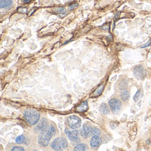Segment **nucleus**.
Returning <instances> with one entry per match:
<instances>
[{"mask_svg": "<svg viewBox=\"0 0 151 151\" xmlns=\"http://www.w3.org/2000/svg\"><path fill=\"white\" fill-rule=\"evenodd\" d=\"M102 143V139L100 136L93 135L90 141V146L93 149H97Z\"/></svg>", "mask_w": 151, "mask_h": 151, "instance_id": "1a4fd4ad", "label": "nucleus"}, {"mask_svg": "<svg viewBox=\"0 0 151 151\" xmlns=\"http://www.w3.org/2000/svg\"><path fill=\"white\" fill-rule=\"evenodd\" d=\"M109 109V106H108L106 103H102L99 107V111L104 115H108L110 113Z\"/></svg>", "mask_w": 151, "mask_h": 151, "instance_id": "ddd939ff", "label": "nucleus"}, {"mask_svg": "<svg viewBox=\"0 0 151 151\" xmlns=\"http://www.w3.org/2000/svg\"><path fill=\"white\" fill-rule=\"evenodd\" d=\"M88 109V101L87 100H85L81 104H79L78 106L76 107V111L78 112H82V113H84V112L86 111Z\"/></svg>", "mask_w": 151, "mask_h": 151, "instance_id": "f8f14e48", "label": "nucleus"}, {"mask_svg": "<svg viewBox=\"0 0 151 151\" xmlns=\"http://www.w3.org/2000/svg\"><path fill=\"white\" fill-rule=\"evenodd\" d=\"M50 147L55 150H63L61 146V138H57L55 140L52 141V142L50 144Z\"/></svg>", "mask_w": 151, "mask_h": 151, "instance_id": "9d476101", "label": "nucleus"}, {"mask_svg": "<svg viewBox=\"0 0 151 151\" xmlns=\"http://www.w3.org/2000/svg\"><path fill=\"white\" fill-rule=\"evenodd\" d=\"M77 6H78V4H77V3L72 4L68 6V9L70 11H73V10H74L75 9H76V8L77 7Z\"/></svg>", "mask_w": 151, "mask_h": 151, "instance_id": "b1692460", "label": "nucleus"}, {"mask_svg": "<svg viewBox=\"0 0 151 151\" xmlns=\"http://www.w3.org/2000/svg\"><path fill=\"white\" fill-rule=\"evenodd\" d=\"M143 95H144V93H143V92L141 91V90L138 89L137 92L136 93H135L134 97H133V100H134L135 102H138L139 100H140L141 98H142Z\"/></svg>", "mask_w": 151, "mask_h": 151, "instance_id": "a211bd4d", "label": "nucleus"}, {"mask_svg": "<svg viewBox=\"0 0 151 151\" xmlns=\"http://www.w3.org/2000/svg\"><path fill=\"white\" fill-rule=\"evenodd\" d=\"M19 11H20V12H22V13H27V9H19Z\"/></svg>", "mask_w": 151, "mask_h": 151, "instance_id": "cd10ccee", "label": "nucleus"}, {"mask_svg": "<svg viewBox=\"0 0 151 151\" xmlns=\"http://www.w3.org/2000/svg\"><path fill=\"white\" fill-rule=\"evenodd\" d=\"M12 151H24V148L23 147L20 146H14L13 147L12 149H11Z\"/></svg>", "mask_w": 151, "mask_h": 151, "instance_id": "5701e85b", "label": "nucleus"}, {"mask_svg": "<svg viewBox=\"0 0 151 151\" xmlns=\"http://www.w3.org/2000/svg\"><path fill=\"white\" fill-rule=\"evenodd\" d=\"M13 4V0H0V7L1 9L11 6Z\"/></svg>", "mask_w": 151, "mask_h": 151, "instance_id": "4468645a", "label": "nucleus"}, {"mask_svg": "<svg viewBox=\"0 0 151 151\" xmlns=\"http://www.w3.org/2000/svg\"><path fill=\"white\" fill-rule=\"evenodd\" d=\"M88 150V146L86 144H84V143H80V144H76V146L74 147V150Z\"/></svg>", "mask_w": 151, "mask_h": 151, "instance_id": "f3484780", "label": "nucleus"}, {"mask_svg": "<svg viewBox=\"0 0 151 151\" xmlns=\"http://www.w3.org/2000/svg\"><path fill=\"white\" fill-rule=\"evenodd\" d=\"M26 141V139H25V137L24 135H20V136H18L15 139V143L18 144H22L25 143Z\"/></svg>", "mask_w": 151, "mask_h": 151, "instance_id": "6ab92c4d", "label": "nucleus"}, {"mask_svg": "<svg viewBox=\"0 0 151 151\" xmlns=\"http://www.w3.org/2000/svg\"><path fill=\"white\" fill-rule=\"evenodd\" d=\"M127 88V82L125 80H123L122 81V82L120 83L119 84V89L120 91H122L123 89H125V88Z\"/></svg>", "mask_w": 151, "mask_h": 151, "instance_id": "412c9836", "label": "nucleus"}, {"mask_svg": "<svg viewBox=\"0 0 151 151\" xmlns=\"http://www.w3.org/2000/svg\"><path fill=\"white\" fill-rule=\"evenodd\" d=\"M56 134V128L53 125H50L45 132L40 134L38 138V144L42 147H47L52 136Z\"/></svg>", "mask_w": 151, "mask_h": 151, "instance_id": "f257e3e1", "label": "nucleus"}, {"mask_svg": "<svg viewBox=\"0 0 151 151\" xmlns=\"http://www.w3.org/2000/svg\"><path fill=\"white\" fill-rule=\"evenodd\" d=\"M54 11L55 13H57L59 15V16L61 17H63L64 15H66V11H65V9L64 7H57L54 9Z\"/></svg>", "mask_w": 151, "mask_h": 151, "instance_id": "dca6fc26", "label": "nucleus"}, {"mask_svg": "<svg viewBox=\"0 0 151 151\" xmlns=\"http://www.w3.org/2000/svg\"><path fill=\"white\" fill-rule=\"evenodd\" d=\"M109 27H110V26H109V24H105L103 25V26L102 27L101 29H102V30H104V31H108V30H109Z\"/></svg>", "mask_w": 151, "mask_h": 151, "instance_id": "a878e982", "label": "nucleus"}, {"mask_svg": "<svg viewBox=\"0 0 151 151\" xmlns=\"http://www.w3.org/2000/svg\"><path fill=\"white\" fill-rule=\"evenodd\" d=\"M120 15H121V13H120V12H118V13H116L115 16H114V20H118V19L119 18V17H120Z\"/></svg>", "mask_w": 151, "mask_h": 151, "instance_id": "bb28decb", "label": "nucleus"}, {"mask_svg": "<svg viewBox=\"0 0 151 151\" xmlns=\"http://www.w3.org/2000/svg\"><path fill=\"white\" fill-rule=\"evenodd\" d=\"M66 124L70 129H76L81 127L82 120L75 115L70 116L66 119Z\"/></svg>", "mask_w": 151, "mask_h": 151, "instance_id": "7ed1b4c3", "label": "nucleus"}, {"mask_svg": "<svg viewBox=\"0 0 151 151\" xmlns=\"http://www.w3.org/2000/svg\"><path fill=\"white\" fill-rule=\"evenodd\" d=\"M92 133L93 134L96 135V136H100V134H101V132H100V129L96 128V127H93Z\"/></svg>", "mask_w": 151, "mask_h": 151, "instance_id": "4be33fe9", "label": "nucleus"}, {"mask_svg": "<svg viewBox=\"0 0 151 151\" xmlns=\"http://www.w3.org/2000/svg\"><path fill=\"white\" fill-rule=\"evenodd\" d=\"M61 144L63 150H64V149H66L68 148V141L64 137H61Z\"/></svg>", "mask_w": 151, "mask_h": 151, "instance_id": "aec40b11", "label": "nucleus"}, {"mask_svg": "<svg viewBox=\"0 0 151 151\" xmlns=\"http://www.w3.org/2000/svg\"><path fill=\"white\" fill-rule=\"evenodd\" d=\"M48 121L45 118H42L37 123V125L35 127L34 130L36 132L42 134V133L45 132L48 129Z\"/></svg>", "mask_w": 151, "mask_h": 151, "instance_id": "423d86ee", "label": "nucleus"}, {"mask_svg": "<svg viewBox=\"0 0 151 151\" xmlns=\"http://www.w3.org/2000/svg\"><path fill=\"white\" fill-rule=\"evenodd\" d=\"M23 118L30 125H35L39 122L40 114L37 110L34 109H27L23 113Z\"/></svg>", "mask_w": 151, "mask_h": 151, "instance_id": "f03ea898", "label": "nucleus"}, {"mask_svg": "<svg viewBox=\"0 0 151 151\" xmlns=\"http://www.w3.org/2000/svg\"><path fill=\"white\" fill-rule=\"evenodd\" d=\"M65 133L67 135L68 138L72 142L73 144H77L80 142L79 134L78 129H74L73 131H70L68 129H65Z\"/></svg>", "mask_w": 151, "mask_h": 151, "instance_id": "39448f33", "label": "nucleus"}, {"mask_svg": "<svg viewBox=\"0 0 151 151\" xmlns=\"http://www.w3.org/2000/svg\"><path fill=\"white\" fill-rule=\"evenodd\" d=\"M108 104H109L110 109H111V111L113 112L114 114H119V112L121 111L123 104H122L121 100L118 99V98H111V100H109Z\"/></svg>", "mask_w": 151, "mask_h": 151, "instance_id": "20e7f679", "label": "nucleus"}, {"mask_svg": "<svg viewBox=\"0 0 151 151\" xmlns=\"http://www.w3.org/2000/svg\"><path fill=\"white\" fill-rule=\"evenodd\" d=\"M120 96H121V99L122 101L127 102L128 101L130 97V92L128 88H125V89L121 91V93H120Z\"/></svg>", "mask_w": 151, "mask_h": 151, "instance_id": "9b49d317", "label": "nucleus"}, {"mask_svg": "<svg viewBox=\"0 0 151 151\" xmlns=\"http://www.w3.org/2000/svg\"><path fill=\"white\" fill-rule=\"evenodd\" d=\"M150 45H151V39L149 40L148 41L146 42V43H145L142 46H141V48H146L147 47H149Z\"/></svg>", "mask_w": 151, "mask_h": 151, "instance_id": "393cba45", "label": "nucleus"}, {"mask_svg": "<svg viewBox=\"0 0 151 151\" xmlns=\"http://www.w3.org/2000/svg\"><path fill=\"white\" fill-rule=\"evenodd\" d=\"M147 72L142 65H138L133 70V75L137 79H144L146 76Z\"/></svg>", "mask_w": 151, "mask_h": 151, "instance_id": "0eeeda50", "label": "nucleus"}, {"mask_svg": "<svg viewBox=\"0 0 151 151\" xmlns=\"http://www.w3.org/2000/svg\"><path fill=\"white\" fill-rule=\"evenodd\" d=\"M23 1V2L24 3H26V4H28V3H29L31 1H32V0H22Z\"/></svg>", "mask_w": 151, "mask_h": 151, "instance_id": "c85d7f7f", "label": "nucleus"}, {"mask_svg": "<svg viewBox=\"0 0 151 151\" xmlns=\"http://www.w3.org/2000/svg\"><path fill=\"white\" fill-rule=\"evenodd\" d=\"M92 129L93 127L89 124L85 123L83 125L82 129H80V135L84 139H88L91 135L93 134Z\"/></svg>", "mask_w": 151, "mask_h": 151, "instance_id": "6e6552de", "label": "nucleus"}, {"mask_svg": "<svg viewBox=\"0 0 151 151\" xmlns=\"http://www.w3.org/2000/svg\"><path fill=\"white\" fill-rule=\"evenodd\" d=\"M104 84H100L99 86L98 87V88H96V90L94 91V92L93 93V97H98L100 96V95L102 94V93L103 92V90H104Z\"/></svg>", "mask_w": 151, "mask_h": 151, "instance_id": "2eb2a0df", "label": "nucleus"}]
</instances>
